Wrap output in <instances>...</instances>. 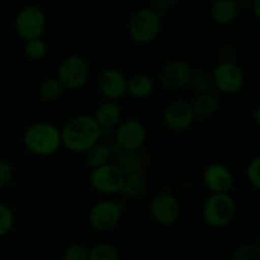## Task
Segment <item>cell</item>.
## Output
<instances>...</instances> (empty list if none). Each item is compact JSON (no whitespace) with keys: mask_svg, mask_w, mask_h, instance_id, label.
I'll use <instances>...</instances> for the list:
<instances>
[{"mask_svg":"<svg viewBox=\"0 0 260 260\" xmlns=\"http://www.w3.org/2000/svg\"><path fill=\"white\" fill-rule=\"evenodd\" d=\"M147 130L138 120H126L120 122L114 132V143L111 144L114 156L122 149H141L146 143Z\"/></svg>","mask_w":260,"mask_h":260,"instance_id":"52a82bcc","label":"cell"},{"mask_svg":"<svg viewBox=\"0 0 260 260\" xmlns=\"http://www.w3.org/2000/svg\"><path fill=\"white\" fill-rule=\"evenodd\" d=\"M189 86H191L195 91L198 92V94L211 92L212 88L214 87L212 73H208V72H194Z\"/></svg>","mask_w":260,"mask_h":260,"instance_id":"d4e9b609","label":"cell"},{"mask_svg":"<svg viewBox=\"0 0 260 260\" xmlns=\"http://www.w3.org/2000/svg\"><path fill=\"white\" fill-rule=\"evenodd\" d=\"M252 12L260 21V0H252Z\"/></svg>","mask_w":260,"mask_h":260,"instance_id":"d6a6232c","label":"cell"},{"mask_svg":"<svg viewBox=\"0 0 260 260\" xmlns=\"http://www.w3.org/2000/svg\"><path fill=\"white\" fill-rule=\"evenodd\" d=\"M148 184L144 177V174H130L125 175L120 194L125 198H141L147 192Z\"/></svg>","mask_w":260,"mask_h":260,"instance_id":"d6986e66","label":"cell"},{"mask_svg":"<svg viewBox=\"0 0 260 260\" xmlns=\"http://www.w3.org/2000/svg\"><path fill=\"white\" fill-rule=\"evenodd\" d=\"M195 112L192 105L185 100H177L171 102L165 109L164 122L172 132H185L192 125L195 119Z\"/></svg>","mask_w":260,"mask_h":260,"instance_id":"7c38bea8","label":"cell"},{"mask_svg":"<svg viewBox=\"0 0 260 260\" xmlns=\"http://www.w3.org/2000/svg\"><path fill=\"white\" fill-rule=\"evenodd\" d=\"M254 120L257 126L260 127V106H257L254 111Z\"/></svg>","mask_w":260,"mask_h":260,"instance_id":"836d02e7","label":"cell"},{"mask_svg":"<svg viewBox=\"0 0 260 260\" xmlns=\"http://www.w3.org/2000/svg\"><path fill=\"white\" fill-rule=\"evenodd\" d=\"M246 176L250 185L260 191V156L255 157L249 162L246 169Z\"/></svg>","mask_w":260,"mask_h":260,"instance_id":"f1b7e54d","label":"cell"},{"mask_svg":"<svg viewBox=\"0 0 260 260\" xmlns=\"http://www.w3.org/2000/svg\"><path fill=\"white\" fill-rule=\"evenodd\" d=\"M151 2H152V8H153L154 11L158 12L161 16L165 13V12L174 8L177 3V0H151Z\"/></svg>","mask_w":260,"mask_h":260,"instance_id":"1f68e13d","label":"cell"},{"mask_svg":"<svg viewBox=\"0 0 260 260\" xmlns=\"http://www.w3.org/2000/svg\"><path fill=\"white\" fill-rule=\"evenodd\" d=\"M153 91V82L146 74H137L127 79V93L133 99H147Z\"/></svg>","mask_w":260,"mask_h":260,"instance_id":"7402d4cb","label":"cell"},{"mask_svg":"<svg viewBox=\"0 0 260 260\" xmlns=\"http://www.w3.org/2000/svg\"><path fill=\"white\" fill-rule=\"evenodd\" d=\"M13 177L14 171L12 165L4 159H0V189L8 186L13 181Z\"/></svg>","mask_w":260,"mask_h":260,"instance_id":"f546056e","label":"cell"},{"mask_svg":"<svg viewBox=\"0 0 260 260\" xmlns=\"http://www.w3.org/2000/svg\"><path fill=\"white\" fill-rule=\"evenodd\" d=\"M162 16L152 7H144L133 13L129 21L130 37L138 44H149L158 36Z\"/></svg>","mask_w":260,"mask_h":260,"instance_id":"277c9868","label":"cell"},{"mask_svg":"<svg viewBox=\"0 0 260 260\" xmlns=\"http://www.w3.org/2000/svg\"><path fill=\"white\" fill-rule=\"evenodd\" d=\"M115 165L124 175L144 174L146 156L141 149H122L115 156Z\"/></svg>","mask_w":260,"mask_h":260,"instance_id":"2e32d148","label":"cell"},{"mask_svg":"<svg viewBox=\"0 0 260 260\" xmlns=\"http://www.w3.org/2000/svg\"><path fill=\"white\" fill-rule=\"evenodd\" d=\"M231 260H257L254 246L241 245V246L236 247V250L232 254Z\"/></svg>","mask_w":260,"mask_h":260,"instance_id":"4dcf8cb0","label":"cell"},{"mask_svg":"<svg viewBox=\"0 0 260 260\" xmlns=\"http://www.w3.org/2000/svg\"><path fill=\"white\" fill-rule=\"evenodd\" d=\"M214 87L224 94H235L244 87L245 76L242 69L234 61L222 60L212 72Z\"/></svg>","mask_w":260,"mask_h":260,"instance_id":"ba28073f","label":"cell"},{"mask_svg":"<svg viewBox=\"0 0 260 260\" xmlns=\"http://www.w3.org/2000/svg\"><path fill=\"white\" fill-rule=\"evenodd\" d=\"M192 73L194 71L189 62L184 60H174L162 69L161 83L167 91H181L190 84Z\"/></svg>","mask_w":260,"mask_h":260,"instance_id":"4fadbf2b","label":"cell"},{"mask_svg":"<svg viewBox=\"0 0 260 260\" xmlns=\"http://www.w3.org/2000/svg\"><path fill=\"white\" fill-rule=\"evenodd\" d=\"M89 260H120V255L114 245L97 242L89 249Z\"/></svg>","mask_w":260,"mask_h":260,"instance_id":"cb8c5ba5","label":"cell"},{"mask_svg":"<svg viewBox=\"0 0 260 260\" xmlns=\"http://www.w3.org/2000/svg\"><path fill=\"white\" fill-rule=\"evenodd\" d=\"M23 144L28 152L40 157L56 153L61 143V133L55 125L49 122H36L24 130Z\"/></svg>","mask_w":260,"mask_h":260,"instance_id":"7a4b0ae2","label":"cell"},{"mask_svg":"<svg viewBox=\"0 0 260 260\" xmlns=\"http://www.w3.org/2000/svg\"><path fill=\"white\" fill-rule=\"evenodd\" d=\"M149 213L153 221L161 226H170L179 219L181 206L176 197L169 192H159L149 204Z\"/></svg>","mask_w":260,"mask_h":260,"instance_id":"8fae6325","label":"cell"},{"mask_svg":"<svg viewBox=\"0 0 260 260\" xmlns=\"http://www.w3.org/2000/svg\"><path fill=\"white\" fill-rule=\"evenodd\" d=\"M236 213V204L231 195L211 194L202 208V217L212 229H222L230 224Z\"/></svg>","mask_w":260,"mask_h":260,"instance_id":"3957f363","label":"cell"},{"mask_svg":"<svg viewBox=\"0 0 260 260\" xmlns=\"http://www.w3.org/2000/svg\"><path fill=\"white\" fill-rule=\"evenodd\" d=\"M47 47L46 44L41 39H35L26 41L24 44V54L29 60L34 61H40L46 56Z\"/></svg>","mask_w":260,"mask_h":260,"instance_id":"484cf974","label":"cell"},{"mask_svg":"<svg viewBox=\"0 0 260 260\" xmlns=\"http://www.w3.org/2000/svg\"><path fill=\"white\" fill-rule=\"evenodd\" d=\"M124 207L112 201H104L94 204L88 213V222L93 230L106 232L120 222Z\"/></svg>","mask_w":260,"mask_h":260,"instance_id":"9c48e42d","label":"cell"},{"mask_svg":"<svg viewBox=\"0 0 260 260\" xmlns=\"http://www.w3.org/2000/svg\"><path fill=\"white\" fill-rule=\"evenodd\" d=\"M62 260H89V249L82 244H72L65 249Z\"/></svg>","mask_w":260,"mask_h":260,"instance_id":"83f0119b","label":"cell"},{"mask_svg":"<svg viewBox=\"0 0 260 260\" xmlns=\"http://www.w3.org/2000/svg\"><path fill=\"white\" fill-rule=\"evenodd\" d=\"M62 147L74 153H84L101 141V127L93 116L79 115L60 129Z\"/></svg>","mask_w":260,"mask_h":260,"instance_id":"6da1fadb","label":"cell"},{"mask_svg":"<svg viewBox=\"0 0 260 260\" xmlns=\"http://www.w3.org/2000/svg\"><path fill=\"white\" fill-rule=\"evenodd\" d=\"M240 13L239 0H214L211 7V17L214 23L227 26L236 21Z\"/></svg>","mask_w":260,"mask_h":260,"instance_id":"e0dca14e","label":"cell"},{"mask_svg":"<svg viewBox=\"0 0 260 260\" xmlns=\"http://www.w3.org/2000/svg\"><path fill=\"white\" fill-rule=\"evenodd\" d=\"M99 89L109 101H116L127 93V78L124 73L115 68H107L100 74Z\"/></svg>","mask_w":260,"mask_h":260,"instance_id":"5bb4252c","label":"cell"},{"mask_svg":"<svg viewBox=\"0 0 260 260\" xmlns=\"http://www.w3.org/2000/svg\"><path fill=\"white\" fill-rule=\"evenodd\" d=\"M191 105L197 116L209 117L218 111L221 102L216 94H213L212 92H207V93H199L195 97Z\"/></svg>","mask_w":260,"mask_h":260,"instance_id":"44dd1931","label":"cell"},{"mask_svg":"<svg viewBox=\"0 0 260 260\" xmlns=\"http://www.w3.org/2000/svg\"><path fill=\"white\" fill-rule=\"evenodd\" d=\"M254 249H255V252H256L257 260H260V239L257 240V242H256V244H255Z\"/></svg>","mask_w":260,"mask_h":260,"instance_id":"e575fe53","label":"cell"},{"mask_svg":"<svg viewBox=\"0 0 260 260\" xmlns=\"http://www.w3.org/2000/svg\"><path fill=\"white\" fill-rule=\"evenodd\" d=\"M89 77L88 62L79 55H69L64 57L57 68V79L65 89H79L86 84Z\"/></svg>","mask_w":260,"mask_h":260,"instance_id":"8992f818","label":"cell"},{"mask_svg":"<svg viewBox=\"0 0 260 260\" xmlns=\"http://www.w3.org/2000/svg\"><path fill=\"white\" fill-rule=\"evenodd\" d=\"M14 226V213L11 207L0 202V239L8 235Z\"/></svg>","mask_w":260,"mask_h":260,"instance_id":"4316f807","label":"cell"},{"mask_svg":"<svg viewBox=\"0 0 260 260\" xmlns=\"http://www.w3.org/2000/svg\"><path fill=\"white\" fill-rule=\"evenodd\" d=\"M93 117L101 129L115 130L121 122V110L115 101H106L97 107Z\"/></svg>","mask_w":260,"mask_h":260,"instance_id":"ac0fdd59","label":"cell"},{"mask_svg":"<svg viewBox=\"0 0 260 260\" xmlns=\"http://www.w3.org/2000/svg\"><path fill=\"white\" fill-rule=\"evenodd\" d=\"M203 181L212 194H227L234 185V176L224 165L211 164L204 170Z\"/></svg>","mask_w":260,"mask_h":260,"instance_id":"9a60e30c","label":"cell"},{"mask_svg":"<svg viewBox=\"0 0 260 260\" xmlns=\"http://www.w3.org/2000/svg\"><path fill=\"white\" fill-rule=\"evenodd\" d=\"M84 154H86L87 165L92 169H96V167L110 164L112 156H114V152H112L111 144L99 141L88 151L84 152Z\"/></svg>","mask_w":260,"mask_h":260,"instance_id":"ffe728a7","label":"cell"},{"mask_svg":"<svg viewBox=\"0 0 260 260\" xmlns=\"http://www.w3.org/2000/svg\"><path fill=\"white\" fill-rule=\"evenodd\" d=\"M45 28L46 16L44 11L36 6L23 7L14 18V31L22 40H24V42L41 39Z\"/></svg>","mask_w":260,"mask_h":260,"instance_id":"5b68a950","label":"cell"},{"mask_svg":"<svg viewBox=\"0 0 260 260\" xmlns=\"http://www.w3.org/2000/svg\"><path fill=\"white\" fill-rule=\"evenodd\" d=\"M40 96L45 100V101H56L60 97L64 94L65 87L62 86L61 82L56 78H50L46 79L45 82H42V84L40 86Z\"/></svg>","mask_w":260,"mask_h":260,"instance_id":"603a6c76","label":"cell"},{"mask_svg":"<svg viewBox=\"0 0 260 260\" xmlns=\"http://www.w3.org/2000/svg\"><path fill=\"white\" fill-rule=\"evenodd\" d=\"M124 176L125 175L122 174L121 170L115 164L110 162L104 166L92 169L91 175H89V182L96 191L111 195L120 192Z\"/></svg>","mask_w":260,"mask_h":260,"instance_id":"30bf717a","label":"cell"}]
</instances>
